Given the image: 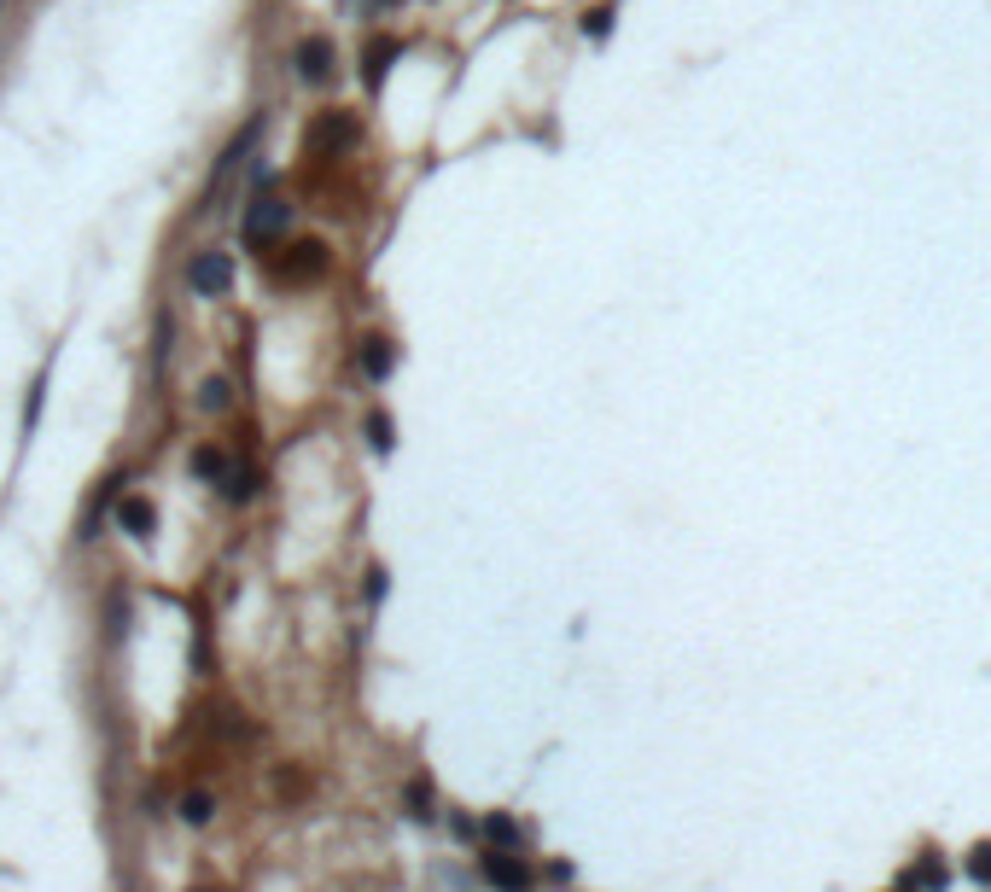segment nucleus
<instances>
[{
  "label": "nucleus",
  "mask_w": 991,
  "mask_h": 892,
  "mask_svg": "<svg viewBox=\"0 0 991 892\" xmlns=\"http://www.w3.org/2000/svg\"><path fill=\"white\" fill-rule=\"evenodd\" d=\"M286 228H292V205H280V199H257V205L245 210V222H240V234H245L251 251H269Z\"/></svg>",
  "instance_id": "1"
},
{
  "label": "nucleus",
  "mask_w": 991,
  "mask_h": 892,
  "mask_svg": "<svg viewBox=\"0 0 991 892\" xmlns=\"http://www.w3.org/2000/svg\"><path fill=\"white\" fill-rule=\"evenodd\" d=\"M327 263H333V257H327L321 240H298V245H286V257L274 263V275L286 280V286H309V280L327 275Z\"/></svg>",
  "instance_id": "2"
},
{
  "label": "nucleus",
  "mask_w": 991,
  "mask_h": 892,
  "mask_svg": "<svg viewBox=\"0 0 991 892\" xmlns=\"http://www.w3.org/2000/svg\"><path fill=\"white\" fill-rule=\"evenodd\" d=\"M187 286H193L199 298H222V292L234 286V257H228V251H199V257L187 263Z\"/></svg>",
  "instance_id": "3"
},
{
  "label": "nucleus",
  "mask_w": 991,
  "mask_h": 892,
  "mask_svg": "<svg viewBox=\"0 0 991 892\" xmlns=\"http://www.w3.org/2000/svg\"><path fill=\"white\" fill-rule=\"evenodd\" d=\"M257 129H263V123L251 117V123H245L240 135H234L228 146H222V158H216V170H210V187H205V205H199V210H210V205H216V193L228 187V175H234V170L245 164V152H251V140H257Z\"/></svg>",
  "instance_id": "4"
},
{
  "label": "nucleus",
  "mask_w": 991,
  "mask_h": 892,
  "mask_svg": "<svg viewBox=\"0 0 991 892\" xmlns=\"http://www.w3.org/2000/svg\"><path fill=\"white\" fill-rule=\"evenodd\" d=\"M333 35H304L298 47H292V65H298V76H304L309 88H321L327 76H333Z\"/></svg>",
  "instance_id": "5"
},
{
  "label": "nucleus",
  "mask_w": 991,
  "mask_h": 892,
  "mask_svg": "<svg viewBox=\"0 0 991 892\" xmlns=\"http://www.w3.org/2000/svg\"><path fill=\"white\" fill-rule=\"evenodd\" d=\"M484 875H490V887H502V892H525L531 887V869L513 858V852H502V846L484 852Z\"/></svg>",
  "instance_id": "6"
},
{
  "label": "nucleus",
  "mask_w": 991,
  "mask_h": 892,
  "mask_svg": "<svg viewBox=\"0 0 991 892\" xmlns=\"http://www.w3.org/2000/svg\"><path fill=\"white\" fill-rule=\"evenodd\" d=\"M117 525H123L129 537H152L158 514H152V502H146V496H123V502H117Z\"/></svg>",
  "instance_id": "7"
},
{
  "label": "nucleus",
  "mask_w": 991,
  "mask_h": 892,
  "mask_svg": "<svg viewBox=\"0 0 991 892\" xmlns=\"http://www.w3.org/2000/svg\"><path fill=\"white\" fill-rule=\"evenodd\" d=\"M391 368H397V350H391V339H379V333H374V339H362V374L385 379Z\"/></svg>",
  "instance_id": "8"
},
{
  "label": "nucleus",
  "mask_w": 991,
  "mask_h": 892,
  "mask_svg": "<svg viewBox=\"0 0 991 892\" xmlns=\"http://www.w3.org/2000/svg\"><path fill=\"white\" fill-rule=\"evenodd\" d=\"M397 53H403V41H374V47H368V59H362V82H368V88H379V76L391 70V59H397Z\"/></svg>",
  "instance_id": "9"
},
{
  "label": "nucleus",
  "mask_w": 991,
  "mask_h": 892,
  "mask_svg": "<svg viewBox=\"0 0 991 892\" xmlns=\"http://www.w3.org/2000/svg\"><path fill=\"white\" fill-rule=\"evenodd\" d=\"M484 840H490V846H502V852H513V846H519V823H513L508 811H496V817L484 823Z\"/></svg>",
  "instance_id": "10"
},
{
  "label": "nucleus",
  "mask_w": 991,
  "mask_h": 892,
  "mask_svg": "<svg viewBox=\"0 0 991 892\" xmlns=\"http://www.w3.org/2000/svg\"><path fill=\"white\" fill-rule=\"evenodd\" d=\"M193 473H199V479H216V484H222L228 473H234V467H228V455H222V449H193Z\"/></svg>",
  "instance_id": "11"
},
{
  "label": "nucleus",
  "mask_w": 991,
  "mask_h": 892,
  "mask_svg": "<svg viewBox=\"0 0 991 892\" xmlns=\"http://www.w3.org/2000/svg\"><path fill=\"white\" fill-rule=\"evenodd\" d=\"M315 140H333V146H350V140H356V117H344V111H333V117H321V129H315Z\"/></svg>",
  "instance_id": "12"
},
{
  "label": "nucleus",
  "mask_w": 991,
  "mask_h": 892,
  "mask_svg": "<svg viewBox=\"0 0 991 892\" xmlns=\"http://www.w3.org/2000/svg\"><path fill=\"white\" fill-rule=\"evenodd\" d=\"M368 444H374L379 455L397 444V420H391V414H368Z\"/></svg>",
  "instance_id": "13"
},
{
  "label": "nucleus",
  "mask_w": 991,
  "mask_h": 892,
  "mask_svg": "<svg viewBox=\"0 0 991 892\" xmlns=\"http://www.w3.org/2000/svg\"><path fill=\"white\" fill-rule=\"evenodd\" d=\"M210 811H216V805H210V793H187V799H181V817H187L193 828L210 823Z\"/></svg>",
  "instance_id": "14"
},
{
  "label": "nucleus",
  "mask_w": 991,
  "mask_h": 892,
  "mask_svg": "<svg viewBox=\"0 0 991 892\" xmlns=\"http://www.w3.org/2000/svg\"><path fill=\"white\" fill-rule=\"evenodd\" d=\"M904 881H910V887H922V892H939V887H945V869H939V863H922V869H910Z\"/></svg>",
  "instance_id": "15"
},
{
  "label": "nucleus",
  "mask_w": 991,
  "mask_h": 892,
  "mask_svg": "<svg viewBox=\"0 0 991 892\" xmlns=\"http://www.w3.org/2000/svg\"><path fill=\"white\" fill-rule=\"evenodd\" d=\"M403 799H409V817H426V811H432V782H420V776H414Z\"/></svg>",
  "instance_id": "16"
},
{
  "label": "nucleus",
  "mask_w": 991,
  "mask_h": 892,
  "mask_svg": "<svg viewBox=\"0 0 991 892\" xmlns=\"http://www.w3.org/2000/svg\"><path fill=\"white\" fill-rule=\"evenodd\" d=\"M968 875H974V881H986V887H991V840H980V846L968 852Z\"/></svg>",
  "instance_id": "17"
},
{
  "label": "nucleus",
  "mask_w": 991,
  "mask_h": 892,
  "mask_svg": "<svg viewBox=\"0 0 991 892\" xmlns=\"http://www.w3.org/2000/svg\"><path fill=\"white\" fill-rule=\"evenodd\" d=\"M613 30V6H595L589 18H583V35H607Z\"/></svg>",
  "instance_id": "18"
},
{
  "label": "nucleus",
  "mask_w": 991,
  "mask_h": 892,
  "mask_svg": "<svg viewBox=\"0 0 991 892\" xmlns=\"http://www.w3.org/2000/svg\"><path fill=\"white\" fill-rule=\"evenodd\" d=\"M205 409H228V379H210L205 385Z\"/></svg>",
  "instance_id": "19"
},
{
  "label": "nucleus",
  "mask_w": 991,
  "mask_h": 892,
  "mask_svg": "<svg viewBox=\"0 0 991 892\" xmlns=\"http://www.w3.org/2000/svg\"><path fill=\"white\" fill-rule=\"evenodd\" d=\"M385 589H391V578H385V566H374L368 572V601H385Z\"/></svg>",
  "instance_id": "20"
}]
</instances>
